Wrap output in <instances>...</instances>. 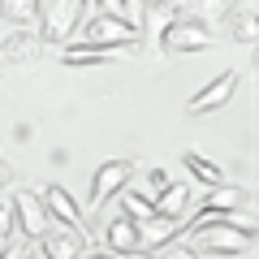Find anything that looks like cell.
I'll list each match as a JSON object with an SVG mask.
<instances>
[{"label": "cell", "mask_w": 259, "mask_h": 259, "mask_svg": "<svg viewBox=\"0 0 259 259\" xmlns=\"http://www.w3.org/2000/svg\"><path fill=\"white\" fill-rule=\"evenodd\" d=\"M168 182H173V177H168V168H147V173H143V182L134 186V194H143L147 203H156L160 194H164Z\"/></svg>", "instance_id": "cell-20"}, {"label": "cell", "mask_w": 259, "mask_h": 259, "mask_svg": "<svg viewBox=\"0 0 259 259\" xmlns=\"http://www.w3.org/2000/svg\"><path fill=\"white\" fill-rule=\"evenodd\" d=\"M134 173H139L134 160H104L91 173V207H104L108 199H117V194L134 182Z\"/></svg>", "instance_id": "cell-3"}, {"label": "cell", "mask_w": 259, "mask_h": 259, "mask_svg": "<svg viewBox=\"0 0 259 259\" xmlns=\"http://www.w3.org/2000/svg\"><path fill=\"white\" fill-rule=\"evenodd\" d=\"M82 26V5L78 0H48L39 5V39L44 44H69V35Z\"/></svg>", "instance_id": "cell-1"}, {"label": "cell", "mask_w": 259, "mask_h": 259, "mask_svg": "<svg viewBox=\"0 0 259 259\" xmlns=\"http://www.w3.org/2000/svg\"><path fill=\"white\" fill-rule=\"evenodd\" d=\"M30 259H48V255H44V246H35V255H30Z\"/></svg>", "instance_id": "cell-29"}, {"label": "cell", "mask_w": 259, "mask_h": 259, "mask_svg": "<svg viewBox=\"0 0 259 259\" xmlns=\"http://www.w3.org/2000/svg\"><path fill=\"white\" fill-rule=\"evenodd\" d=\"M0 18H5V13H0Z\"/></svg>", "instance_id": "cell-31"}, {"label": "cell", "mask_w": 259, "mask_h": 259, "mask_svg": "<svg viewBox=\"0 0 259 259\" xmlns=\"http://www.w3.org/2000/svg\"><path fill=\"white\" fill-rule=\"evenodd\" d=\"M151 0H121V22H125L134 35H143V18H147Z\"/></svg>", "instance_id": "cell-21"}, {"label": "cell", "mask_w": 259, "mask_h": 259, "mask_svg": "<svg viewBox=\"0 0 259 259\" xmlns=\"http://www.w3.org/2000/svg\"><path fill=\"white\" fill-rule=\"evenodd\" d=\"M13 229L26 242H44L48 229H52V216H48L39 190H18L13 194Z\"/></svg>", "instance_id": "cell-2"}, {"label": "cell", "mask_w": 259, "mask_h": 259, "mask_svg": "<svg viewBox=\"0 0 259 259\" xmlns=\"http://www.w3.org/2000/svg\"><path fill=\"white\" fill-rule=\"evenodd\" d=\"M35 255V242H9V246H0V259H30Z\"/></svg>", "instance_id": "cell-23"}, {"label": "cell", "mask_w": 259, "mask_h": 259, "mask_svg": "<svg viewBox=\"0 0 259 259\" xmlns=\"http://www.w3.org/2000/svg\"><path fill=\"white\" fill-rule=\"evenodd\" d=\"M134 52H139V44H130V48H87V44H69V48H61V61L74 65V69H87V65H112V61L134 56Z\"/></svg>", "instance_id": "cell-9"}, {"label": "cell", "mask_w": 259, "mask_h": 259, "mask_svg": "<svg viewBox=\"0 0 259 259\" xmlns=\"http://www.w3.org/2000/svg\"><path fill=\"white\" fill-rule=\"evenodd\" d=\"M104 242H108V255H130V250H139V225L130 221V216H112L108 229H104Z\"/></svg>", "instance_id": "cell-13"}, {"label": "cell", "mask_w": 259, "mask_h": 259, "mask_svg": "<svg viewBox=\"0 0 259 259\" xmlns=\"http://www.w3.org/2000/svg\"><path fill=\"white\" fill-rule=\"evenodd\" d=\"M216 30L212 22H194V18H177L173 30L164 35V44H160V52H203V48H212Z\"/></svg>", "instance_id": "cell-6"}, {"label": "cell", "mask_w": 259, "mask_h": 259, "mask_svg": "<svg viewBox=\"0 0 259 259\" xmlns=\"http://www.w3.org/2000/svg\"><path fill=\"white\" fill-rule=\"evenodd\" d=\"M82 5V13H100V0H78Z\"/></svg>", "instance_id": "cell-26"}, {"label": "cell", "mask_w": 259, "mask_h": 259, "mask_svg": "<svg viewBox=\"0 0 259 259\" xmlns=\"http://www.w3.org/2000/svg\"><path fill=\"white\" fill-rule=\"evenodd\" d=\"M168 259H199V255H194L190 246H173V255H168Z\"/></svg>", "instance_id": "cell-24"}, {"label": "cell", "mask_w": 259, "mask_h": 259, "mask_svg": "<svg viewBox=\"0 0 259 259\" xmlns=\"http://www.w3.org/2000/svg\"><path fill=\"white\" fill-rule=\"evenodd\" d=\"M121 259H156L151 250H130V255H121Z\"/></svg>", "instance_id": "cell-27"}, {"label": "cell", "mask_w": 259, "mask_h": 259, "mask_svg": "<svg viewBox=\"0 0 259 259\" xmlns=\"http://www.w3.org/2000/svg\"><path fill=\"white\" fill-rule=\"evenodd\" d=\"M78 30H82V44L87 48H130V44H139V35H134L125 22L108 18V13H91Z\"/></svg>", "instance_id": "cell-5"}, {"label": "cell", "mask_w": 259, "mask_h": 259, "mask_svg": "<svg viewBox=\"0 0 259 259\" xmlns=\"http://www.w3.org/2000/svg\"><path fill=\"white\" fill-rule=\"evenodd\" d=\"M182 164H186V173L190 177H199V182L212 190V186H225V173H221V164H212V160H203L199 151H186L182 156Z\"/></svg>", "instance_id": "cell-17"}, {"label": "cell", "mask_w": 259, "mask_h": 259, "mask_svg": "<svg viewBox=\"0 0 259 259\" xmlns=\"http://www.w3.org/2000/svg\"><path fill=\"white\" fill-rule=\"evenodd\" d=\"M186 229H190V212H186V216H151L147 225H139V250L173 246Z\"/></svg>", "instance_id": "cell-7"}, {"label": "cell", "mask_w": 259, "mask_h": 259, "mask_svg": "<svg viewBox=\"0 0 259 259\" xmlns=\"http://www.w3.org/2000/svg\"><path fill=\"white\" fill-rule=\"evenodd\" d=\"M242 199H246V190H238V186L225 182V186H212V190H207V199L199 203V212H233Z\"/></svg>", "instance_id": "cell-15"}, {"label": "cell", "mask_w": 259, "mask_h": 259, "mask_svg": "<svg viewBox=\"0 0 259 259\" xmlns=\"http://www.w3.org/2000/svg\"><path fill=\"white\" fill-rule=\"evenodd\" d=\"M13 199H0V246H9L13 242Z\"/></svg>", "instance_id": "cell-22"}, {"label": "cell", "mask_w": 259, "mask_h": 259, "mask_svg": "<svg viewBox=\"0 0 259 259\" xmlns=\"http://www.w3.org/2000/svg\"><path fill=\"white\" fill-rule=\"evenodd\" d=\"M238 87H242V74H238V69H225V74H216L203 91H194L190 100H186V112H190V117H203V112L225 108V104L238 95Z\"/></svg>", "instance_id": "cell-4"}, {"label": "cell", "mask_w": 259, "mask_h": 259, "mask_svg": "<svg viewBox=\"0 0 259 259\" xmlns=\"http://www.w3.org/2000/svg\"><path fill=\"white\" fill-rule=\"evenodd\" d=\"M177 5H186V0H177Z\"/></svg>", "instance_id": "cell-30"}, {"label": "cell", "mask_w": 259, "mask_h": 259, "mask_svg": "<svg viewBox=\"0 0 259 259\" xmlns=\"http://www.w3.org/2000/svg\"><path fill=\"white\" fill-rule=\"evenodd\" d=\"M229 35L238 39V44L255 48L259 44V18H255V9H233L229 13Z\"/></svg>", "instance_id": "cell-16"}, {"label": "cell", "mask_w": 259, "mask_h": 259, "mask_svg": "<svg viewBox=\"0 0 259 259\" xmlns=\"http://www.w3.org/2000/svg\"><path fill=\"white\" fill-rule=\"evenodd\" d=\"M182 18V9H177V0H164V5H151L147 9V18H143V30H147V39H151V48L160 52V44H164V35L173 30V22Z\"/></svg>", "instance_id": "cell-12"}, {"label": "cell", "mask_w": 259, "mask_h": 259, "mask_svg": "<svg viewBox=\"0 0 259 259\" xmlns=\"http://www.w3.org/2000/svg\"><path fill=\"white\" fill-rule=\"evenodd\" d=\"M82 259H117V255H108V250H95V255H82Z\"/></svg>", "instance_id": "cell-28"}, {"label": "cell", "mask_w": 259, "mask_h": 259, "mask_svg": "<svg viewBox=\"0 0 259 259\" xmlns=\"http://www.w3.org/2000/svg\"><path fill=\"white\" fill-rule=\"evenodd\" d=\"M117 199H121V216H130V221H134V225H147L151 216H156V207H151L147 199H143V194H134V190H130V186H125V190L117 194Z\"/></svg>", "instance_id": "cell-18"}, {"label": "cell", "mask_w": 259, "mask_h": 259, "mask_svg": "<svg viewBox=\"0 0 259 259\" xmlns=\"http://www.w3.org/2000/svg\"><path fill=\"white\" fill-rule=\"evenodd\" d=\"M39 246H44L48 259H82L87 255V238L78 229H69V225H56V221H52V229H48V238Z\"/></svg>", "instance_id": "cell-10"}, {"label": "cell", "mask_w": 259, "mask_h": 259, "mask_svg": "<svg viewBox=\"0 0 259 259\" xmlns=\"http://www.w3.org/2000/svg\"><path fill=\"white\" fill-rule=\"evenodd\" d=\"M151 207H156V216H186V207H190V186L186 182H168L164 194H160Z\"/></svg>", "instance_id": "cell-14"}, {"label": "cell", "mask_w": 259, "mask_h": 259, "mask_svg": "<svg viewBox=\"0 0 259 259\" xmlns=\"http://www.w3.org/2000/svg\"><path fill=\"white\" fill-rule=\"evenodd\" d=\"M39 5H44V0H0V13L13 18L18 26H35L39 22Z\"/></svg>", "instance_id": "cell-19"}, {"label": "cell", "mask_w": 259, "mask_h": 259, "mask_svg": "<svg viewBox=\"0 0 259 259\" xmlns=\"http://www.w3.org/2000/svg\"><path fill=\"white\" fill-rule=\"evenodd\" d=\"M9 182H13V168L5 164V160H0V190H5V186H9Z\"/></svg>", "instance_id": "cell-25"}, {"label": "cell", "mask_w": 259, "mask_h": 259, "mask_svg": "<svg viewBox=\"0 0 259 259\" xmlns=\"http://www.w3.org/2000/svg\"><path fill=\"white\" fill-rule=\"evenodd\" d=\"M39 48H44V39H39L35 26H13L9 35L0 39V61L26 65V61H35V56H39Z\"/></svg>", "instance_id": "cell-11"}, {"label": "cell", "mask_w": 259, "mask_h": 259, "mask_svg": "<svg viewBox=\"0 0 259 259\" xmlns=\"http://www.w3.org/2000/svg\"><path fill=\"white\" fill-rule=\"evenodd\" d=\"M39 199H44L48 216H52L56 225H69V229H78L82 238H91V229H87L82 212H78V203H74V194L65 190V186H44V190H39Z\"/></svg>", "instance_id": "cell-8"}]
</instances>
